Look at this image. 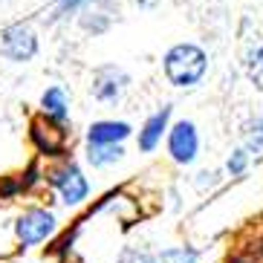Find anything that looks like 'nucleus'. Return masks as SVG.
Returning <instances> with one entry per match:
<instances>
[{
  "instance_id": "1",
  "label": "nucleus",
  "mask_w": 263,
  "mask_h": 263,
  "mask_svg": "<svg viewBox=\"0 0 263 263\" xmlns=\"http://www.w3.org/2000/svg\"><path fill=\"white\" fill-rule=\"evenodd\" d=\"M162 70L174 87H197L209 70V55L197 44H174L162 58Z\"/></svg>"
},
{
  "instance_id": "2",
  "label": "nucleus",
  "mask_w": 263,
  "mask_h": 263,
  "mask_svg": "<svg viewBox=\"0 0 263 263\" xmlns=\"http://www.w3.org/2000/svg\"><path fill=\"white\" fill-rule=\"evenodd\" d=\"M0 55L12 64H26L38 55V32L29 24H9L0 32Z\"/></svg>"
},
{
  "instance_id": "3",
  "label": "nucleus",
  "mask_w": 263,
  "mask_h": 263,
  "mask_svg": "<svg viewBox=\"0 0 263 263\" xmlns=\"http://www.w3.org/2000/svg\"><path fill=\"white\" fill-rule=\"evenodd\" d=\"M49 185L58 191L64 205H78V202H84L87 194H90V182H87L84 171L78 168L76 162L58 165V168L49 171Z\"/></svg>"
},
{
  "instance_id": "4",
  "label": "nucleus",
  "mask_w": 263,
  "mask_h": 263,
  "mask_svg": "<svg viewBox=\"0 0 263 263\" xmlns=\"http://www.w3.org/2000/svg\"><path fill=\"white\" fill-rule=\"evenodd\" d=\"M127 84H130V76H127L122 67H116V64H104V67H99V70L93 72L90 93H93V99L101 101V104H116V101L124 96Z\"/></svg>"
},
{
  "instance_id": "5",
  "label": "nucleus",
  "mask_w": 263,
  "mask_h": 263,
  "mask_svg": "<svg viewBox=\"0 0 263 263\" xmlns=\"http://www.w3.org/2000/svg\"><path fill=\"white\" fill-rule=\"evenodd\" d=\"M15 234L24 246H38L47 237L55 234V214L47 209H29L17 217L15 223Z\"/></svg>"
},
{
  "instance_id": "6",
  "label": "nucleus",
  "mask_w": 263,
  "mask_h": 263,
  "mask_svg": "<svg viewBox=\"0 0 263 263\" xmlns=\"http://www.w3.org/2000/svg\"><path fill=\"white\" fill-rule=\"evenodd\" d=\"M197 151H200V133H197V124L182 119L168 130V154L177 165H191L197 159Z\"/></svg>"
},
{
  "instance_id": "7",
  "label": "nucleus",
  "mask_w": 263,
  "mask_h": 263,
  "mask_svg": "<svg viewBox=\"0 0 263 263\" xmlns=\"http://www.w3.org/2000/svg\"><path fill=\"white\" fill-rule=\"evenodd\" d=\"M133 127L127 122H116V119H104V122H93L87 130V145H122Z\"/></svg>"
},
{
  "instance_id": "8",
  "label": "nucleus",
  "mask_w": 263,
  "mask_h": 263,
  "mask_svg": "<svg viewBox=\"0 0 263 263\" xmlns=\"http://www.w3.org/2000/svg\"><path fill=\"white\" fill-rule=\"evenodd\" d=\"M41 113L52 124H67V119H70V96L61 84H52L41 93Z\"/></svg>"
},
{
  "instance_id": "9",
  "label": "nucleus",
  "mask_w": 263,
  "mask_h": 263,
  "mask_svg": "<svg viewBox=\"0 0 263 263\" xmlns=\"http://www.w3.org/2000/svg\"><path fill=\"white\" fill-rule=\"evenodd\" d=\"M168 119H171V107H168V104H165L162 110H156L154 116L145 119V124L139 127V151H142V154L156 151V145L162 142L165 130H168Z\"/></svg>"
},
{
  "instance_id": "10",
  "label": "nucleus",
  "mask_w": 263,
  "mask_h": 263,
  "mask_svg": "<svg viewBox=\"0 0 263 263\" xmlns=\"http://www.w3.org/2000/svg\"><path fill=\"white\" fill-rule=\"evenodd\" d=\"M78 24H81V29L84 32H93V35H99V32H104L110 26V21H113V15H107V9H99L96 6V0H90L81 12H78Z\"/></svg>"
},
{
  "instance_id": "11",
  "label": "nucleus",
  "mask_w": 263,
  "mask_h": 263,
  "mask_svg": "<svg viewBox=\"0 0 263 263\" xmlns=\"http://www.w3.org/2000/svg\"><path fill=\"white\" fill-rule=\"evenodd\" d=\"M124 156L122 145H87V162L93 168H107V165H116Z\"/></svg>"
},
{
  "instance_id": "12",
  "label": "nucleus",
  "mask_w": 263,
  "mask_h": 263,
  "mask_svg": "<svg viewBox=\"0 0 263 263\" xmlns=\"http://www.w3.org/2000/svg\"><path fill=\"white\" fill-rule=\"evenodd\" d=\"M243 147L249 154H263V116H252L243 124Z\"/></svg>"
},
{
  "instance_id": "13",
  "label": "nucleus",
  "mask_w": 263,
  "mask_h": 263,
  "mask_svg": "<svg viewBox=\"0 0 263 263\" xmlns=\"http://www.w3.org/2000/svg\"><path fill=\"white\" fill-rule=\"evenodd\" d=\"M246 78L255 90L263 93V47L252 49V52L246 55Z\"/></svg>"
},
{
  "instance_id": "14",
  "label": "nucleus",
  "mask_w": 263,
  "mask_h": 263,
  "mask_svg": "<svg viewBox=\"0 0 263 263\" xmlns=\"http://www.w3.org/2000/svg\"><path fill=\"white\" fill-rule=\"evenodd\" d=\"M200 260V252L191 246H171L159 255V263H197Z\"/></svg>"
},
{
  "instance_id": "15",
  "label": "nucleus",
  "mask_w": 263,
  "mask_h": 263,
  "mask_svg": "<svg viewBox=\"0 0 263 263\" xmlns=\"http://www.w3.org/2000/svg\"><path fill=\"white\" fill-rule=\"evenodd\" d=\"M87 3H90V0H55V9H52V15H49V24L64 21V17H70V15H78Z\"/></svg>"
},
{
  "instance_id": "16",
  "label": "nucleus",
  "mask_w": 263,
  "mask_h": 263,
  "mask_svg": "<svg viewBox=\"0 0 263 263\" xmlns=\"http://www.w3.org/2000/svg\"><path fill=\"white\" fill-rule=\"evenodd\" d=\"M246 165H249V151H246V147H237V151L229 156L226 168H229V174H232V177H237V174H243V171H246Z\"/></svg>"
},
{
  "instance_id": "17",
  "label": "nucleus",
  "mask_w": 263,
  "mask_h": 263,
  "mask_svg": "<svg viewBox=\"0 0 263 263\" xmlns=\"http://www.w3.org/2000/svg\"><path fill=\"white\" fill-rule=\"evenodd\" d=\"M133 263H156L151 255H145V252H139V255H133Z\"/></svg>"
}]
</instances>
